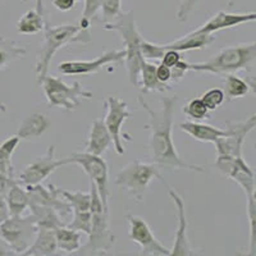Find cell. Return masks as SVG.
<instances>
[{
  "mask_svg": "<svg viewBox=\"0 0 256 256\" xmlns=\"http://www.w3.org/2000/svg\"><path fill=\"white\" fill-rule=\"evenodd\" d=\"M102 20L108 24L122 13V0H102Z\"/></svg>",
  "mask_w": 256,
  "mask_h": 256,
  "instance_id": "34",
  "label": "cell"
},
{
  "mask_svg": "<svg viewBox=\"0 0 256 256\" xmlns=\"http://www.w3.org/2000/svg\"><path fill=\"white\" fill-rule=\"evenodd\" d=\"M45 24L46 20L44 16H41L36 9H32L18 20L16 28L20 35H36L38 32L44 31Z\"/></svg>",
  "mask_w": 256,
  "mask_h": 256,
  "instance_id": "29",
  "label": "cell"
},
{
  "mask_svg": "<svg viewBox=\"0 0 256 256\" xmlns=\"http://www.w3.org/2000/svg\"><path fill=\"white\" fill-rule=\"evenodd\" d=\"M137 102L141 108L148 113V123L146 128L150 131L148 136V148L152 154V162L159 168L168 169H188L198 173H204V168L196 164H188L180 159L173 142L172 130L174 122V108L178 102V95L172 98H162V108L159 110L154 109L145 102L142 96L137 98Z\"/></svg>",
  "mask_w": 256,
  "mask_h": 256,
  "instance_id": "1",
  "label": "cell"
},
{
  "mask_svg": "<svg viewBox=\"0 0 256 256\" xmlns=\"http://www.w3.org/2000/svg\"><path fill=\"white\" fill-rule=\"evenodd\" d=\"M28 192L30 205H42L56 209L62 218L70 216L72 214V208L70 206L67 201L62 198L59 194V187L54 184H48L46 187L41 184H34V186H26Z\"/></svg>",
  "mask_w": 256,
  "mask_h": 256,
  "instance_id": "18",
  "label": "cell"
},
{
  "mask_svg": "<svg viewBox=\"0 0 256 256\" xmlns=\"http://www.w3.org/2000/svg\"><path fill=\"white\" fill-rule=\"evenodd\" d=\"M30 209H31V214L36 220V226H48V227L56 228V230L62 226H66L63 218L52 208L32 204L30 205Z\"/></svg>",
  "mask_w": 256,
  "mask_h": 256,
  "instance_id": "30",
  "label": "cell"
},
{
  "mask_svg": "<svg viewBox=\"0 0 256 256\" xmlns=\"http://www.w3.org/2000/svg\"><path fill=\"white\" fill-rule=\"evenodd\" d=\"M200 99L209 110H216L224 102V92L222 88H210Z\"/></svg>",
  "mask_w": 256,
  "mask_h": 256,
  "instance_id": "35",
  "label": "cell"
},
{
  "mask_svg": "<svg viewBox=\"0 0 256 256\" xmlns=\"http://www.w3.org/2000/svg\"><path fill=\"white\" fill-rule=\"evenodd\" d=\"M0 112H2V113H6V104H4V102H0Z\"/></svg>",
  "mask_w": 256,
  "mask_h": 256,
  "instance_id": "46",
  "label": "cell"
},
{
  "mask_svg": "<svg viewBox=\"0 0 256 256\" xmlns=\"http://www.w3.org/2000/svg\"><path fill=\"white\" fill-rule=\"evenodd\" d=\"M27 54L26 46L6 36L0 35V70H6L9 64L24 58Z\"/></svg>",
  "mask_w": 256,
  "mask_h": 256,
  "instance_id": "27",
  "label": "cell"
},
{
  "mask_svg": "<svg viewBox=\"0 0 256 256\" xmlns=\"http://www.w3.org/2000/svg\"><path fill=\"white\" fill-rule=\"evenodd\" d=\"M104 106L106 108V116L102 120L104 124L110 134L112 144L116 152L120 155H123L126 152V148L123 145L122 127L126 120L131 118L132 113L128 110L127 102L116 95L106 96L104 100Z\"/></svg>",
  "mask_w": 256,
  "mask_h": 256,
  "instance_id": "11",
  "label": "cell"
},
{
  "mask_svg": "<svg viewBox=\"0 0 256 256\" xmlns=\"http://www.w3.org/2000/svg\"><path fill=\"white\" fill-rule=\"evenodd\" d=\"M52 126L49 118L42 113H34L20 123L17 136L20 140H35L45 134Z\"/></svg>",
  "mask_w": 256,
  "mask_h": 256,
  "instance_id": "23",
  "label": "cell"
},
{
  "mask_svg": "<svg viewBox=\"0 0 256 256\" xmlns=\"http://www.w3.org/2000/svg\"><path fill=\"white\" fill-rule=\"evenodd\" d=\"M182 59V56H180V52H176V50H166L163 52V56H162V63L166 67L172 68L173 66L178 63V62Z\"/></svg>",
  "mask_w": 256,
  "mask_h": 256,
  "instance_id": "39",
  "label": "cell"
},
{
  "mask_svg": "<svg viewBox=\"0 0 256 256\" xmlns=\"http://www.w3.org/2000/svg\"><path fill=\"white\" fill-rule=\"evenodd\" d=\"M6 205H8V210L10 216H22L24 210L30 208V198L28 192L26 188L20 186V184L14 182L12 187L9 188L6 195Z\"/></svg>",
  "mask_w": 256,
  "mask_h": 256,
  "instance_id": "26",
  "label": "cell"
},
{
  "mask_svg": "<svg viewBox=\"0 0 256 256\" xmlns=\"http://www.w3.org/2000/svg\"><path fill=\"white\" fill-rule=\"evenodd\" d=\"M138 88L144 94L148 92H168L170 91V84L160 82L156 77V66L148 60L141 63Z\"/></svg>",
  "mask_w": 256,
  "mask_h": 256,
  "instance_id": "25",
  "label": "cell"
},
{
  "mask_svg": "<svg viewBox=\"0 0 256 256\" xmlns=\"http://www.w3.org/2000/svg\"><path fill=\"white\" fill-rule=\"evenodd\" d=\"M188 64L190 63H187V62L180 59L176 66H173V67L170 68V81H172L173 84H178V82L182 81L184 74L190 70Z\"/></svg>",
  "mask_w": 256,
  "mask_h": 256,
  "instance_id": "38",
  "label": "cell"
},
{
  "mask_svg": "<svg viewBox=\"0 0 256 256\" xmlns=\"http://www.w3.org/2000/svg\"><path fill=\"white\" fill-rule=\"evenodd\" d=\"M36 220L32 214L27 216H10L0 223V238L3 240L16 255H24L36 236Z\"/></svg>",
  "mask_w": 256,
  "mask_h": 256,
  "instance_id": "8",
  "label": "cell"
},
{
  "mask_svg": "<svg viewBox=\"0 0 256 256\" xmlns=\"http://www.w3.org/2000/svg\"><path fill=\"white\" fill-rule=\"evenodd\" d=\"M90 40V31H84L78 24H67L52 27L46 22L44 27V41L36 56L35 72L38 84H41L42 80L48 76L52 56H56L59 49L72 42L88 44Z\"/></svg>",
  "mask_w": 256,
  "mask_h": 256,
  "instance_id": "2",
  "label": "cell"
},
{
  "mask_svg": "<svg viewBox=\"0 0 256 256\" xmlns=\"http://www.w3.org/2000/svg\"><path fill=\"white\" fill-rule=\"evenodd\" d=\"M10 216L8 210V205H6V196L0 195V223H3L6 219H8Z\"/></svg>",
  "mask_w": 256,
  "mask_h": 256,
  "instance_id": "43",
  "label": "cell"
},
{
  "mask_svg": "<svg viewBox=\"0 0 256 256\" xmlns=\"http://www.w3.org/2000/svg\"><path fill=\"white\" fill-rule=\"evenodd\" d=\"M22 2H24V3H26V2H28V0H22Z\"/></svg>",
  "mask_w": 256,
  "mask_h": 256,
  "instance_id": "47",
  "label": "cell"
},
{
  "mask_svg": "<svg viewBox=\"0 0 256 256\" xmlns=\"http://www.w3.org/2000/svg\"><path fill=\"white\" fill-rule=\"evenodd\" d=\"M13 255H16L14 251L10 250L8 244H6L3 240L0 238V256H13Z\"/></svg>",
  "mask_w": 256,
  "mask_h": 256,
  "instance_id": "44",
  "label": "cell"
},
{
  "mask_svg": "<svg viewBox=\"0 0 256 256\" xmlns=\"http://www.w3.org/2000/svg\"><path fill=\"white\" fill-rule=\"evenodd\" d=\"M81 0H52V6L60 12H70Z\"/></svg>",
  "mask_w": 256,
  "mask_h": 256,
  "instance_id": "41",
  "label": "cell"
},
{
  "mask_svg": "<svg viewBox=\"0 0 256 256\" xmlns=\"http://www.w3.org/2000/svg\"><path fill=\"white\" fill-rule=\"evenodd\" d=\"M62 198L67 201L72 208L73 219L67 227L80 230L81 233L88 234L91 227V195L90 191L70 192L59 188Z\"/></svg>",
  "mask_w": 256,
  "mask_h": 256,
  "instance_id": "15",
  "label": "cell"
},
{
  "mask_svg": "<svg viewBox=\"0 0 256 256\" xmlns=\"http://www.w3.org/2000/svg\"><path fill=\"white\" fill-rule=\"evenodd\" d=\"M67 164H70L68 158L58 159L56 156V145H50L44 155L35 158L28 166H24L17 180L18 184H22L24 186L42 184V180H46L56 169Z\"/></svg>",
  "mask_w": 256,
  "mask_h": 256,
  "instance_id": "10",
  "label": "cell"
},
{
  "mask_svg": "<svg viewBox=\"0 0 256 256\" xmlns=\"http://www.w3.org/2000/svg\"><path fill=\"white\" fill-rule=\"evenodd\" d=\"M56 228L48 226H38L36 236L34 242L24 252L26 256H50L56 255Z\"/></svg>",
  "mask_w": 256,
  "mask_h": 256,
  "instance_id": "20",
  "label": "cell"
},
{
  "mask_svg": "<svg viewBox=\"0 0 256 256\" xmlns=\"http://www.w3.org/2000/svg\"><path fill=\"white\" fill-rule=\"evenodd\" d=\"M110 145L112 137L108 128L105 127L104 120H95L90 126V132H88V142L84 146V152L102 156Z\"/></svg>",
  "mask_w": 256,
  "mask_h": 256,
  "instance_id": "21",
  "label": "cell"
},
{
  "mask_svg": "<svg viewBox=\"0 0 256 256\" xmlns=\"http://www.w3.org/2000/svg\"><path fill=\"white\" fill-rule=\"evenodd\" d=\"M256 59V42H246V44L234 45L226 48L216 52V56L202 63L188 64L190 70L195 72L212 73V74H228L236 73L240 70L251 72Z\"/></svg>",
  "mask_w": 256,
  "mask_h": 256,
  "instance_id": "3",
  "label": "cell"
},
{
  "mask_svg": "<svg viewBox=\"0 0 256 256\" xmlns=\"http://www.w3.org/2000/svg\"><path fill=\"white\" fill-rule=\"evenodd\" d=\"M84 10H82L78 24L84 31H88L91 26V20L96 17L99 10H102V0H84Z\"/></svg>",
  "mask_w": 256,
  "mask_h": 256,
  "instance_id": "33",
  "label": "cell"
},
{
  "mask_svg": "<svg viewBox=\"0 0 256 256\" xmlns=\"http://www.w3.org/2000/svg\"><path fill=\"white\" fill-rule=\"evenodd\" d=\"M68 160H70V164L74 163L84 169V172L90 177V180L95 184L104 208L109 209V168L106 162L102 156L84 152H74L68 158Z\"/></svg>",
  "mask_w": 256,
  "mask_h": 256,
  "instance_id": "9",
  "label": "cell"
},
{
  "mask_svg": "<svg viewBox=\"0 0 256 256\" xmlns=\"http://www.w3.org/2000/svg\"><path fill=\"white\" fill-rule=\"evenodd\" d=\"M82 233L80 230H73V228L62 226L56 230V248L58 250L64 251L67 254H74L80 250L82 246L81 242Z\"/></svg>",
  "mask_w": 256,
  "mask_h": 256,
  "instance_id": "28",
  "label": "cell"
},
{
  "mask_svg": "<svg viewBox=\"0 0 256 256\" xmlns=\"http://www.w3.org/2000/svg\"><path fill=\"white\" fill-rule=\"evenodd\" d=\"M14 182H17L14 177H10V176L6 174V173L0 172V195L6 196V192L9 191V188L12 187Z\"/></svg>",
  "mask_w": 256,
  "mask_h": 256,
  "instance_id": "40",
  "label": "cell"
},
{
  "mask_svg": "<svg viewBox=\"0 0 256 256\" xmlns=\"http://www.w3.org/2000/svg\"><path fill=\"white\" fill-rule=\"evenodd\" d=\"M156 77L160 82L168 84L170 81V68L160 63L159 66H156Z\"/></svg>",
  "mask_w": 256,
  "mask_h": 256,
  "instance_id": "42",
  "label": "cell"
},
{
  "mask_svg": "<svg viewBox=\"0 0 256 256\" xmlns=\"http://www.w3.org/2000/svg\"><path fill=\"white\" fill-rule=\"evenodd\" d=\"M20 142V138L14 134V136L8 137L2 145H0V172L14 177V168L12 164V158L14 154L16 148H18Z\"/></svg>",
  "mask_w": 256,
  "mask_h": 256,
  "instance_id": "31",
  "label": "cell"
},
{
  "mask_svg": "<svg viewBox=\"0 0 256 256\" xmlns=\"http://www.w3.org/2000/svg\"><path fill=\"white\" fill-rule=\"evenodd\" d=\"M209 109L202 102L200 98H195L187 102V104L182 108V113L188 116L191 120H202L209 116Z\"/></svg>",
  "mask_w": 256,
  "mask_h": 256,
  "instance_id": "32",
  "label": "cell"
},
{
  "mask_svg": "<svg viewBox=\"0 0 256 256\" xmlns=\"http://www.w3.org/2000/svg\"><path fill=\"white\" fill-rule=\"evenodd\" d=\"M223 92L224 102H232L248 95L250 91H255V81H244L241 77L236 76L234 73L223 74Z\"/></svg>",
  "mask_w": 256,
  "mask_h": 256,
  "instance_id": "24",
  "label": "cell"
},
{
  "mask_svg": "<svg viewBox=\"0 0 256 256\" xmlns=\"http://www.w3.org/2000/svg\"><path fill=\"white\" fill-rule=\"evenodd\" d=\"M102 28L106 31L118 32L122 38L126 49V70L128 73V80L134 86L138 88V78H140V68L144 59L141 54V44H142V35L137 30L136 20L134 12L120 13L118 17L112 22L104 24Z\"/></svg>",
  "mask_w": 256,
  "mask_h": 256,
  "instance_id": "4",
  "label": "cell"
},
{
  "mask_svg": "<svg viewBox=\"0 0 256 256\" xmlns=\"http://www.w3.org/2000/svg\"><path fill=\"white\" fill-rule=\"evenodd\" d=\"M126 49L109 50L94 60H66L58 64V70L66 76H78V74H91L98 73L102 68L113 63L124 60Z\"/></svg>",
  "mask_w": 256,
  "mask_h": 256,
  "instance_id": "14",
  "label": "cell"
},
{
  "mask_svg": "<svg viewBox=\"0 0 256 256\" xmlns=\"http://www.w3.org/2000/svg\"><path fill=\"white\" fill-rule=\"evenodd\" d=\"M91 227L88 240L74 255H106L113 248L116 236L109 227V209H105L95 184L90 180Z\"/></svg>",
  "mask_w": 256,
  "mask_h": 256,
  "instance_id": "5",
  "label": "cell"
},
{
  "mask_svg": "<svg viewBox=\"0 0 256 256\" xmlns=\"http://www.w3.org/2000/svg\"><path fill=\"white\" fill-rule=\"evenodd\" d=\"M256 126V116L252 114L246 120L242 122H233L228 120L224 127L228 128L230 134L227 136L220 137L214 142L216 148V155H226L230 158L242 156V146L250 132L254 131Z\"/></svg>",
  "mask_w": 256,
  "mask_h": 256,
  "instance_id": "12",
  "label": "cell"
},
{
  "mask_svg": "<svg viewBox=\"0 0 256 256\" xmlns=\"http://www.w3.org/2000/svg\"><path fill=\"white\" fill-rule=\"evenodd\" d=\"M200 2H202V0H180L178 10L176 13L177 20H180V22H187L192 10L198 6Z\"/></svg>",
  "mask_w": 256,
  "mask_h": 256,
  "instance_id": "37",
  "label": "cell"
},
{
  "mask_svg": "<svg viewBox=\"0 0 256 256\" xmlns=\"http://www.w3.org/2000/svg\"><path fill=\"white\" fill-rule=\"evenodd\" d=\"M128 224H130V238L132 242L140 246V255L144 256H168L170 250L160 244L159 240L154 236L148 222L138 216H127Z\"/></svg>",
  "mask_w": 256,
  "mask_h": 256,
  "instance_id": "13",
  "label": "cell"
},
{
  "mask_svg": "<svg viewBox=\"0 0 256 256\" xmlns=\"http://www.w3.org/2000/svg\"><path fill=\"white\" fill-rule=\"evenodd\" d=\"M216 40V36L212 35H191L186 34L184 38L178 40L166 42V44H156L159 48L162 56L166 50H176V52H190V50H201L210 45Z\"/></svg>",
  "mask_w": 256,
  "mask_h": 256,
  "instance_id": "22",
  "label": "cell"
},
{
  "mask_svg": "<svg viewBox=\"0 0 256 256\" xmlns=\"http://www.w3.org/2000/svg\"><path fill=\"white\" fill-rule=\"evenodd\" d=\"M164 184L168 188V194L170 198L174 202L176 208H177V216H178V228L176 232L174 237V244H173V248L170 250L169 255L172 256H191L195 255L190 244L188 236H187V228H188V222H187L186 216V206H184V198L176 191L173 187L169 186L166 182Z\"/></svg>",
  "mask_w": 256,
  "mask_h": 256,
  "instance_id": "16",
  "label": "cell"
},
{
  "mask_svg": "<svg viewBox=\"0 0 256 256\" xmlns=\"http://www.w3.org/2000/svg\"><path fill=\"white\" fill-rule=\"evenodd\" d=\"M256 20V13H234L226 12V10H219L212 18L201 24L198 28L188 32L191 35H212L223 30L232 28V27L241 26L248 22H254Z\"/></svg>",
  "mask_w": 256,
  "mask_h": 256,
  "instance_id": "17",
  "label": "cell"
},
{
  "mask_svg": "<svg viewBox=\"0 0 256 256\" xmlns=\"http://www.w3.org/2000/svg\"><path fill=\"white\" fill-rule=\"evenodd\" d=\"M36 10H38L41 16H44L45 17V8L44 4H42V0H36Z\"/></svg>",
  "mask_w": 256,
  "mask_h": 256,
  "instance_id": "45",
  "label": "cell"
},
{
  "mask_svg": "<svg viewBox=\"0 0 256 256\" xmlns=\"http://www.w3.org/2000/svg\"><path fill=\"white\" fill-rule=\"evenodd\" d=\"M178 127L180 131L190 134L192 138H195L196 141H201V142L214 144L218 138L230 134L228 128L214 127V126L206 124V123H200L198 120H186V122L180 123Z\"/></svg>",
  "mask_w": 256,
  "mask_h": 256,
  "instance_id": "19",
  "label": "cell"
},
{
  "mask_svg": "<svg viewBox=\"0 0 256 256\" xmlns=\"http://www.w3.org/2000/svg\"><path fill=\"white\" fill-rule=\"evenodd\" d=\"M41 84L48 104L52 108H60L66 112H76L84 100L92 98V92L86 90L78 81L66 84L63 80L48 74Z\"/></svg>",
  "mask_w": 256,
  "mask_h": 256,
  "instance_id": "6",
  "label": "cell"
},
{
  "mask_svg": "<svg viewBox=\"0 0 256 256\" xmlns=\"http://www.w3.org/2000/svg\"><path fill=\"white\" fill-rule=\"evenodd\" d=\"M159 169L155 163H144L141 160H134L116 173L114 184L127 190L128 194L136 201H141L145 198L148 186L154 178H159L163 184L166 182L160 176Z\"/></svg>",
  "mask_w": 256,
  "mask_h": 256,
  "instance_id": "7",
  "label": "cell"
},
{
  "mask_svg": "<svg viewBox=\"0 0 256 256\" xmlns=\"http://www.w3.org/2000/svg\"><path fill=\"white\" fill-rule=\"evenodd\" d=\"M248 216L250 222V252L248 255H256V238H255V223H256V200H248Z\"/></svg>",
  "mask_w": 256,
  "mask_h": 256,
  "instance_id": "36",
  "label": "cell"
}]
</instances>
